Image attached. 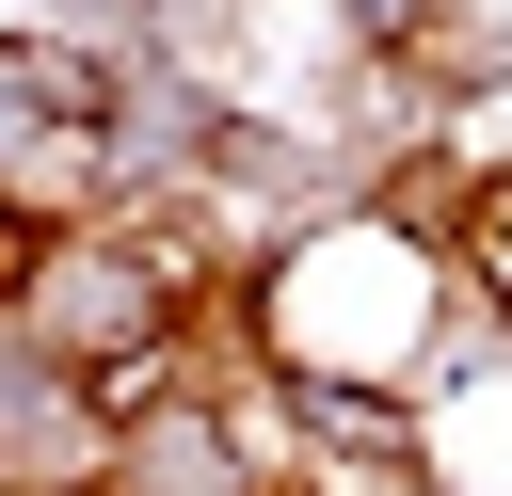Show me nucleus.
I'll use <instances>...</instances> for the list:
<instances>
[{
  "label": "nucleus",
  "mask_w": 512,
  "mask_h": 496,
  "mask_svg": "<svg viewBox=\"0 0 512 496\" xmlns=\"http://www.w3.org/2000/svg\"><path fill=\"white\" fill-rule=\"evenodd\" d=\"M272 416L352 464V480H432V400L416 384H352V368H272Z\"/></svg>",
  "instance_id": "1"
},
{
  "label": "nucleus",
  "mask_w": 512,
  "mask_h": 496,
  "mask_svg": "<svg viewBox=\"0 0 512 496\" xmlns=\"http://www.w3.org/2000/svg\"><path fill=\"white\" fill-rule=\"evenodd\" d=\"M96 496H272V480H256V448H240V416H224V400L192 384L176 416H144V432L112 448V480H96Z\"/></svg>",
  "instance_id": "2"
},
{
  "label": "nucleus",
  "mask_w": 512,
  "mask_h": 496,
  "mask_svg": "<svg viewBox=\"0 0 512 496\" xmlns=\"http://www.w3.org/2000/svg\"><path fill=\"white\" fill-rule=\"evenodd\" d=\"M448 256H464V288L512 320V160H480V192H464V240H448Z\"/></svg>",
  "instance_id": "3"
},
{
  "label": "nucleus",
  "mask_w": 512,
  "mask_h": 496,
  "mask_svg": "<svg viewBox=\"0 0 512 496\" xmlns=\"http://www.w3.org/2000/svg\"><path fill=\"white\" fill-rule=\"evenodd\" d=\"M320 32L368 48V64H416V48H432V0H320Z\"/></svg>",
  "instance_id": "4"
},
{
  "label": "nucleus",
  "mask_w": 512,
  "mask_h": 496,
  "mask_svg": "<svg viewBox=\"0 0 512 496\" xmlns=\"http://www.w3.org/2000/svg\"><path fill=\"white\" fill-rule=\"evenodd\" d=\"M272 496H336V480H272Z\"/></svg>",
  "instance_id": "5"
}]
</instances>
